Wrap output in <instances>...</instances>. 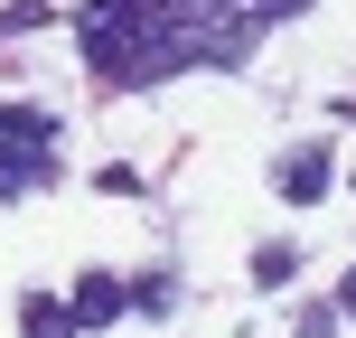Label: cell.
Instances as JSON below:
<instances>
[{"instance_id":"obj_1","label":"cell","mask_w":356,"mask_h":338,"mask_svg":"<svg viewBox=\"0 0 356 338\" xmlns=\"http://www.w3.org/2000/svg\"><path fill=\"white\" fill-rule=\"evenodd\" d=\"M47 151H56V123L38 104H0V197L38 188L47 178Z\"/></svg>"},{"instance_id":"obj_2","label":"cell","mask_w":356,"mask_h":338,"mask_svg":"<svg viewBox=\"0 0 356 338\" xmlns=\"http://www.w3.org/2000/svg\"><path fill=\"white\" fill-rule=\"evenodd\" d=\"M328 178H338V160H328V141H300L282 151V169H272V188H282V207H319Z\"/></svg>"},{"instance_id":"obj_3","label":"cell","mask_w":356,"mask_h":338,"mask_svg":"<svg viewBox=\"0 0 356 338\" xmlns=\"http://www.w3.org/2000/svg\"><path fill=\"white\" fill-rule=\"evenodd\" d=\"M122 301H131V291L113 282V272H85V282H75V301H66V310H75V320H94V329H104V320H122Z\"/></svg>"},{"instance_id":"obj_4","label":"cell","mask_w":356,"mask_h":338,"mask_svg":"<svg viewBox=\"0 0 356 338\" xmlns=\"http://www.w3.org/2000/svg\"><path fill=\"white\" fill-rule=\"evenodd\" d=\"M19 329H29V338H75V310L47 301V291H29V301H19Z\"/></svg>"},{"instance_id":"obj_5","label":"cell","mask_w":356,"mask_h":338,"mask_svg":"<svg viewBox=\"0 0 356 338\" xmlns=\"http://www.w3.org/2000/svg\"><path fill=\"white\" fill-rule=\"evenodd\" d=\"M291 272H300V254H291V245H263V254H253V282H263V291H282Z\"/></svg>"},{"instance_id":"obj_6","label":"cell","mask_w":356,"mask_h":338,"mask_svg":"<svg viewBox=\"0 0 356 338\" xmlns=\"http://www.w3.org/2000/svg\"><path fill=\"white\" fill-rule=\"evenodd\" d=\"M234 10H244V19H253V29H263V19H300V10H309V0H234Z\"/></svg>"},{"instance_id":"obj_7","label":"cell","mask_w":356,"mask_h":338,"mask_svg":"<svg viewBox=\"0 0 356 338\" xmlns=\"http://www.w3.org/2000/svg\"><path fill=\"white\" fill-rule=\"evenodd\" d=\"M291 329H300V338H328V329H338V310H328V301H300V320H291Z\"/></svg>"},{"instance_id":"obj_8","label":"cell","mask_w":356,"mask_h":338,"mask_svg":"<svg viewBox=\"0 0 356 338\" xmlns=\"http://www.w3.org/2000/svg\"><path fill=\"white\" fill-rule=\"evenodd\" d=\"M338 310H347V320H356V272H347V282H338Z\"/></svg>"}]
</instances>
